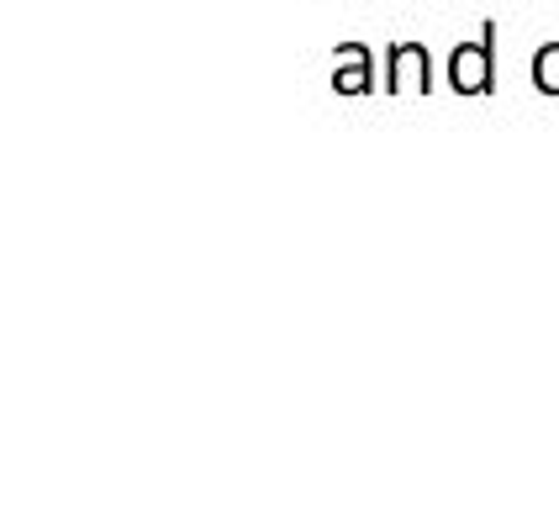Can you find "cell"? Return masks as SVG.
<instances>
[{
    "instance_id": "6da1fadb",
    "label": "cell",
    "mask_w": 559,
    "mask_h": 506,
    "mask_svg": "<svg viewBox=\"0 0 559 506\" xmlns=\"http://www.w3.org/2000/svg\"><path fill=\"white\" fill-rule=\"evenodd\" d=\"M497 22H486L475 43H460L449 53V91L460 95H491L497 91Z\"/></svg>"
},
{
    "instance_id": "277c9868",
    "label": "cell",
    "mask_w": 559,
    "mask_h": 506,
    "mask_svg": "<svg viewBox=\"0 0 559 506\" xmlns=\"http://www.w3.org/2000/svg\"><path fill=\"white\" fill-rule=\"evenodd\" d=\"M533 91L559 95V43H544V48L533 53Z\"/></svg>"
},
{
    "instance_id": "7a4b0ae2",
    "label": "cell",
    "mask_w": 559,
    "mask_h": 506,
    "mask_svg": "<svg viewBox=\"0 0 559 506\" xmlns=\"http://www.w3.org/2000/svg\"><path fill=\"white\" fill-rule=\"evenodd\" d=\"M428 95L433 91V53L423 43H391L385 48V95Z\"/></svg>"
},
{
    "instance_id": "3957f363",
    "label": "cell",
    "mask_w": 559,
    "mask_h": 506,
    "mask_svg": "<svg viewBox=\"0 0 559 506\" xmlns=\"http://www.w3.org/2000/svg\"><path fill=\"white\" fill-rule=\"evenodd\" d=\"M333 91L338 95H370L374 91V53L365 43H343L333 53Z\"/></svg>"
}]
</instances>
